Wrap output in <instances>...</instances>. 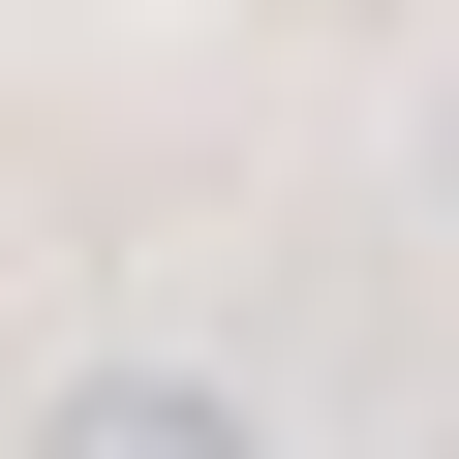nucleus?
<instances>
[{
    "label": "nucleus",
    "mask_w": 459,
    "mask_h": 459,
    "mask_svg": "<svg viewBox=\"0 0 459 459\" xmlns=\"http://www.w3.org/2000/svg\"><path fill=\"white\" fill-rule=\"evenodd\" d=\"M31 459H276V429L214 398V368H62V398H31Z\"/></svg>",
    "instance_id": "nucleus-1"
}]
</instances>
